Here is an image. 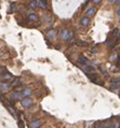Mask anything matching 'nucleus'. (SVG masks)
<instances>
[{
    "label": "nucleus",
    "mask_w": 120,
    "mask_h": 128,
    "mask_svg": "<svg viewBox=\"0 0 120 128\" xmlns=\"http://www.w3.org/2000/svg\"><path fill=\"white\" fill-rule=\"evenodd\" d=\"M66 41H67V43H68V44H72V42L75 41L74 32H72V31H69V35H68V38H67V40H66Z\"/></svg>",
    "instance_id": "16"
},
{
    "label": "nucleus",
    "mask_w": 120,
    "mask_h": 128,
    "mask_svg": "<svg viewBox=\"0 0 120 128\" xmlns=\"http://www.w3.org/2000/svg\"><path fill=\"white\" fill-rule=\"evenodd\" d=\"M118 58H119V55L117 52H114L113 54L109 56V60L113 61V63H118Z\"/></svg>",
    "instance_id": "12"
},
{
    "label": "nucleus",
    "mask_w": 120,
    "mask_h": 128,
    "mask_svg": "<svg viewBox=\"0 0 120 128\" xmlns=\"http://www.w3.org/2000/svg\"><path fill=\"white\" fill-rule=\"evenodd\" d=\"M109 2H111V3H115V2H118V1H120V0H108Z\"/></svg>",
    "instance_id": "30"
},
{
    "label": "nucleus",
    "mask_w": 120,
    "mask_h": 128,
    "mask_svg": "<svg viewBox=\"0 0 120 128\" xmlns=\"http://www.w3.org/2000/svg\"><path fill=\"white\" fill-rule=\"evenodd\" d=\"M42 125V122L40 119H34V121L30 122V128H39L40 126Z\"/></svg>",
    "instance_id": "8"
},
{
    "label": "nucleus",
    "mask_w": 120,
    "mask_h": 128,
    "mask_svg": "<svg viewBox=\"0 0 120 128\" xmlns=\"http://www.w3.org/2000/svg\"><path fill=\"white\" fill-rule=\"evenodd\" d=\"M18 126H20V128H25V124L22 119H18Z\"/></svg>",
    "instance_id": "26"
},
{
    "label": "nucleus",
    "mask_w": 120,
    "mask_h": 128,
    "mask_svg": "<svg viewBox=\"0 0 120 128\" xmlns=\"http://www.w3.org/2000/svg\"><path fill=\"white\" fill-rule=\"evenodd\" d=\"M117 15L120 17V9H118V10H117Z\"/></svg>",
    "instance_id": "32"
},
{
    "label": "nucleus",
    "mask_w": 120,
    "mask_h": 128,
    "mask_svg": "<svg viewBox=\"0 0 120 128\" xmlns=\"http://www.w3.org/2000/svg\"><path fill=\"white\" fill-rule=\"evenodd\" d=\"M80 68L84 73H87L88 75L94 73V67L93 66H87V65H80Z\"/></svg>",
    "instance_id": "2"
},
{
    "label": "nucleus",
    "mask_w": 120,
    "mask_h": 128,
    "mask_svg": "<svg viewBox=\"0 0 120 128\" xmlns=\"http://www.w3.org/2000/svg\"><path fill=\"white\" fill-rule=\"evenodd\" d=\"M21 84V80L18 78H15L13 80V82H12V84H11V86H13V87H16V86H18V85Z\"/></svg>",
    "instance_id": "21"
},
{
    "label": "nucleus",
    "mask_w": 120,
    "mask_h": 128,
    "mask_svg": "<svg viewBox=\"0 0 120 128\" xmlns=\"http://www.w3.org/2000/svg\"><path fill=\"white\" fill-rule=\"evenodd\" d=\"M68 35H69V31L67 30L66 28H63L61 31H60V37H61V39L62 40H67V38H68Z\"/></svg>",
    "instance_id": "7"
},
{
    "label": "nucleus",
    "mask_w": 120,
    "mask_h": 128,
    "mask_svg": "<svg viewBox=\"0 0 120 128\" xmlns=\"http://www.w3.org/2000/svg\"><path fill=\"white\" fill-rule=\"evenodd\" d=\"M78 61L81 64V65H87V66H91L90 65V61L88 60L87 58H85L84 56H79V58H78Z\"/></svg>",
    "instance_id": "11"
},
{
    "label": "nucleus",
    "mask_w": 120,
    "mask_h": 128,
    "mask_svg": "<svg viewBox=\"0 0 120 128\" xmlns=\"http://www.w3.org/2000/svg\"><path fill=\"white\" fill-rule=\"evenodd\" d=\"M119 97H120V91H119Z\"/></svg>",
    "instance_id": "35"
},
{
    "label": "nucleus",
    "mask_w": 120,
    "mask_h": 128,
    "mask_svg": "<svg viewBox=\"0 0 120 128\" xmlns=\"http://www.w3.org/2000/svg\"><path fill=\"white\" fill-rule=\"evenodd\" d=\"M119 39H120V36H119Z\"/></svg>",
    "instance_id": "36"
},
{
    "label": "nucleus",
    "mask_w": 120,
    "mask_h": 128,
    "mask_svg": "<svg viewBox=\"0 0 120 128\" xmlns=\"http://www.w3.org/2000/svg\"><path fill=\"white\" fill-rule=\"evenodd\" d=\"M38 7L42 10H46L48 8V1L47 0H39V2H38Z\"/></svg>",
    "instance_id": "10"
},
{
    "label": "nucleus",
    "mask_w": 120,
    "mask_h": 128,
    "mask_svg": "<svg viewBox=\"0 0 120 128\" xmlns=\"http://www.w3.org/2000/svg\"><path fill=\"white\" fill-rule=\"evenodd\" d=\"M76 45L80 46V48H87L89 44H88V42H85V41H82V40H78V41H76Z\"/></svg>",
    "instance_id": "17"
},
{
    "label": "nucleus",
    "mask_w": 120,
    "mask_h": 128,
    "mask_svg": "<svg viewBox=\"0 0 120 128\" xmlns=\"http://www.w3.org/2000/svg\"><path fill=\"white\" fill-rule=\"evenodd\" d=\"M119 86H120V78H116L114 80H111L110 84H109V87L111 89H117Z\"/></svg>",
    "instance_id": "4"
},
{
    "label": "nucleus",
    "mask_w": 120,
    "mask_h": 128,
    "mask_svg": "<svg viewBox=\"0 0 120 128\" xmlns=\"http://www.w3.org/2000/svg\"><path fill=\"white\" fill-rule=\"evenodd\" d=\"M55 36H56V31H55V30H50V31L48 32L49 39H54Z\"/></svg>",
    "instance_id": "23"
},
{
    "label": "nucleus",
    "mask_w": 120,
    "mask_h": 128,
    "mask_svg": "<svg viewBox=\"0 0 120 128\" xmlns=\"http://www.w3.org/2000/svg\"><path fill=\"white\" fill-rule=\"evenodd\" d=\"M116 43H117V41H115V40H108V41H107V44H108V48H115Z\"/></svg>",
    "instance_id": "22"
},
{
    "label": "nucleus",
    "mask_w": 120,
    "mask_h": 128,
    "mask_svg": "<svg viewBox=\"0 0 120 128\" xmlns=\"http://www.w3.org/2000/svg\"><path fill=\"white\" fill-rule=\"evenodd\" d=\"M10 80H13V75H12L11 73H9V72H7L5 75L1 76V81H2V82H8V81H10Z\"/></svg>",
    "instance_id": "9"
},
{
    "label": "nucleus",
    "mask_w": 120,
    "mask_h": 128,
    "mask_svg": "<svg viewBox=\"0 0 120 128\" xmlns=\"http://www.w3.org/2000/svg\"><path fill=\"white\" fill-rule=\"evenodd\" d=\"M21 104H22V107H24V108H29V107H31L34 104L33 100L30 99V98H23L22 100H21Z\"/></svg>",
    "instance_id": "3"
},
{
    "label": "nucleus",
    "mask_w": 120,
    "mask_h": 128,
    "mask_svg": "<svg viewBox=\"0 0 120 128\" xmlns=\"http://www.w3.org/2000/svg\"><path fill=\"white\" fill-rule=\"evenodd\" d=\"M3 71H5V68H3L2 66H0V75L3 73Z\"/></svg>",
    "instance_id": "28"
},
{
    "label": "nucleus",
    "mask_w": 120,
    "mask_h": 128,
    "mask_svg": "<svg viewBox=\"0 0 120 128\" xmlns=\"http://www.w3.org/2000/svg\"><path fill=\"white\" fill-rule=\"evenodd\" d=\"M96 11H97L96 8H90V9H88L87 11H85V15H88V17H89V16H92L96 13Z\"/></svg>",
    "instance_id": "13"
},
{
    "label": "nucleus",
    "mask_w": 120,
    "mask_h": 128,
    "mask_svg": "<svg viewBox=\"0 0 120 128\" xmlns=\"http://www.w3.org/2000/svg\"><path fill=\"white\" fill-rule=\"evenodd\" d=\"M97 52H98V44H96L95 46H93L91 48V53H97Z\"/></svg>",
    "instance_id": "25"
},
{
    "label": "nucleus",
    "mask_w": 120,
    "mask_h": 128,
    "mask_svg": "<svg viewBox=\"0 0 120 128\" xmlns=\"http://www.w3.org/2000/svg\"><path fill=\"white\" fill-rule=\"evenodd\" d=\"M28 20L29 21H33V22H37L38 20H39V16L37 15L36 13H28Z\"/></svg>",
    "instance_id": "14"
},
{
    "label": "nucleus",
    "mask_w": 120,
    "mask_h": 128,
    "mask_svg": "<svg viewBox=\"0 0 120 128\" xmlns=\"http://www.w3.org/2000/svg\"><path fill=\"white\" fill-rule=\"evenodd\" d=\"M31 94V89L30 88H25L24 91H22V95L24 98H28V96Z\"/></svg>",
    "instance_id": "18"
},
{
    "label": "nucleus",
    "mask_w": 120,
    "mask_h": 128,
    "mask_svg": "<svg viewBox=\"0 0 120 128\" xmlns=\"http://www.w3.org/2000/svg\"><path fill=\"white\" fill-rule=\"evenodd\" d=\"M11 98L13 100H22L23 99V95H22V91H13V93L11 94Z\"/></svg>",
    "instance_id": "6"
},
{
    "label": "nucleus",
    "mask_w": 120,
    "mask_h": 128,
    "mask_svg": "<svg viewBox=\"0 0 120 128\" xmlns=\"http://www.w3.org/2000/svg\"><path fill=\"white\" fill-rule=\"evenodd\" d=\"M89 24H90V18L88 17V16H83V17L81 18V25H82V26H88Z\"/></svg>",
    "instance_id": "15"
},
{
    "label": "nucleus",
    "mask_w": 120,
    "mask_h": 128,
    "mask_svg": "<svg viewBox=\"0 0 120 128\" xmlns=\"http://www.w3.org/2000/svg\"><path fill=\"white\" fill-rule=\"evenodd\" d=\"M28 7L30 8V9H36V8L38 7V2H37V1H36V0H31L30 2H29Z\"/></svg>",
    "instance_id": "20"
},
{
    "label": "nucleus",
    "mask_w": 120,
    "mask_h": 128,
    "mask_svg": "<svg viewBox=\"0 0 120 128\" xmlns=\"http://www.w3.org/2000/svg\"><path fill=\"white\" fill-rule=\"evenodd\" d=\"M119 9H120V1H119Z\"/></svg>",
    "instance_id": "33"
},
{
    "label": "nucleus",
    "mask_w": 120,
    "mask_h": 128,
    "mask_svg": "<svg viewBox=\"0 0 120 128\" xmlns=\"http://www.w3.org/2000/svg\"><path fill=\"white\" fill-rule=\"evenodd\" d=\"M100 71L102 72L103 74H105V75H107V71H106V69H105L104 67H100Z\"/></svg>",
    "instance_id": "27"
},
{
    "label": "nucleus",
    "mask_w": 120,
    "mask_h": 128,
    "mask_svg": "<svg viewBox=\"0 0 120 128\" xmlns=\"http://www.w3.org/2000/svg\"><path fill=\"white\" fill-rule=\"evenodd\" d=\"M11 84L8 82H2L1 84H0V89H1V91H3V93H6V91H9L10 89H11Z\"/></svg>",
    "instance_id": "5"
},
{
    "label": "nucleus",
    "mask_w": 120,
    "mask_h": 128,
    "mask_svg": "<svg viewBox=\"0 0 120 128\" xmlns=\"http://www.w3.org/2000/svg\"><path fill=\"white\" fill-rule=\"evenodd\" d=\"M93 1V3H95V5H97L98 2H101V0H92Z\"/></svg>",
    "instance_id": "31"
},
{
    "label": "nucleus",
    "mask_w": 120,
    "mask_h": 128,
    "mask_svg": "<svg viewBox=\"0 0 120 128\" xmlns=\"http://www.w3.org/2000/svg\"><path fill=\"white\" fill-rule=\"evenodd\" d=\"M118 70H119V72H120V68H119V69H118Z\"/></svg>",
    "instance_id": "34"
},
{
    "label": "nucleus",
    "mask_w": 120,
    "mask_h": 128,
    "mask_svg": "<svg viewBox=\"0 0 120 128\" xmlns=\"http://www.w3.org/2000/svg\"><path fill=\"white\" fill-rule=\"evenodd\" d=\"M7 107H8V109H9L10 113H11V114L13 115V116H18V112H16V110L13 108V107H12V106H9V104H8Z\"/></svg>",
    "instance_id": "19"
},
{
    "label": "nucleus",
    "mask_w": 120,
    "mask_h": 128,
    "mask_svg": "<svg viewBox=\"0 0 120 128\" xmlns=\"http://www.w3.org/2000/svg\"><path fill=\"white\" fill-rule=\"evenodd\" d=\"M96 128H108V127H107V126H105V125H98Z\"/></svg>",
    "instance_id": "29"
},
{
    "label": "nucleus",
    "mask_w": 120,
    "mask_h": 128,
    "mask_svg": "<svg viewBox=\"0 0 120 128\" xmlns=\"http://www.w3.org/2000/svg\"><path fill=\"white\" fill-rule=\"evenodd\" d=\"M111 35H113L114 37L118 38V37H119V36H120V30H119V29H118V28H115V29H114V30H113V33H111Z\"/></svg>",
    "instance_id": "24"
},
{
    "label": "nucleus",
    "mask_w": 120,
    "mask_h": 128,
    "mask_svg": "<svg viewBox=\"0 0 120 128\" xmlns=\"http://www.w3.org/2000/svg\"><path fill=\"white\" fill-rule=\"evenodd\" d=\"M89 78H90V81H91L92 83H94V84H97V85H103V84H104V83H103V81L101 80V78L96 73L90 74Z\"/></svg>",
    "instance_id": "1"
}]
</instances>
